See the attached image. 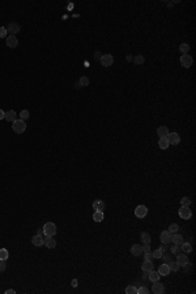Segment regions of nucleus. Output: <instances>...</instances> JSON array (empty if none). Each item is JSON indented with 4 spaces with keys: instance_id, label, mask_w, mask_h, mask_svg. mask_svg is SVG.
<instances>
[{
    "instance_id": "nucleus-24",
    "label": "nucleus",
    "mask_w": 196,
    "mask_h": 294,
    "mask_svg": "<svg viewBox=\"0 0 196 294\" xmlns=\"http://www.w3.org/2000/svg\"><path fill=\"white\" fill-rule=\"evenodd\" d=\"M93 219H94V222H102L103 221V211L95 210L94 214H93Z\"/></svg>"
},
{
    "instance_id": "nucleus-25",
    "label": "nucleus",
    "mask_w": 196,
    "mask_h": 294,
    "mask_svg": "<svg viewBox=\"0 0 196 294\" xmlns=\"http://www.w3.org/2000/svg\"><path fill=\"white\" fill-rule=\"evenodd\" d=\"M140 238H141V242H144V243L150 244V242H152V238H150V234H149V232H146V231L141 232Z\"/></svg>"
},
{
    "instance_id": "nucleus-36",
    "label": "nucleus",
    "mask_w": 196,
    "mask_h": 294,
    "mask_svg": "<svg viewBox=\"0 0 196 294\" xmlns=\"http://www.w3.org/2000/svg\"><path fill=\"white\" fill-rule=\"evenodd\" d=\"M134 62L136 63V65H143V63L145 62V58H144L143 55H136L134 59Z\"/></svg>"
},
{
    "instance_id": "nucleus-46",
    "label": "nucleus",
    "mask_w": 196,
    "mask_h": 294,
    "mask_svg": "<svg viewBox=\"0 0 196 294\" xmlns=\"http://www.w3.org/2000/svg\"><path fill=\"white\" fill-rule=\"evenodd\" d=\"M14 293H16V292H14V290H12V289H8L7 292H5V294H14Z\"/></svg>"
},
{
    "instance_id": "nucleus-43",
    "label": "nucleus",
    "mask_w": 196,
    "mask_h": 294,
    "mask_svg": "<svg viewBox=\"0 0 196 294\" xmlns=\"http://www.w3.org/2000/svg\"><path fill=\"white\" fill-rule=\"evenodd\" d=\"M7 268V264L4 263V260H0V272H4Z\"/></svg>"
},
{
    "instance_id": "nucleus-5",
    "label": "nucleus",
    "mask_w": 196,
    "mask_h": 294,
    "mask_svg": "<svg viewBox=\"0 0 196 294\" xmlns=\"http://www.w3.org/2000/svg\"><path fill=\"white\" fill-rule=\"evenodd\" d=\"M180 63H182L183 67H191L192 63H194V59H192V57L190 55V54H185V55L180 57Z\"/></svg>"
},
{
    "instance_id": "nucleus-44",
    "label": "nucleus",
    "mask_w": 196,
    "mask_h": 294,
    "mask_svg": "<svg viewBox=\"0 0 196 294\" xmlns=\"http://www.w3.org/2000/svg\"><path fill=\"white\" fill-rule=\"evenodd\" d=\"M71 285H72V286H73V287H76L77 286V280H76V278H73V280H72V282H71Z\"/></svg>"
},
{
    "instance_id": "nucleus-3",
    "label": "nucleus",
    "mask_w": 196,
    "mask_h": 294,
    "mask_svg": "<svg viewBox=\"0 0 196 294\" xmlns=\"http://www.w3.org/2000/svg\"><path fill=\"white\" fill-rule=\"evenodd\" d=\"M99 62H101V65L103 66V67H108V66H111L114 63V57L111 55V54H103V55L99 58Z\"/></svg>"
},
{
    "instance_id": "nucleus-28",
    "label": "nucleus",
    "mask_w": 196,
    "mask_h": 294,
    "mask_svg": "<svg viewBox=\"0 0 196 294\" xmlns=\"http://www.w3.org/2000/svg\"><path fill=\"white\" fill-rule=\"evenodd\" d=\"M179 51L182 53V55H185V54H188V51H190V46H188V44H182L179 46Z\"/></svg>"
},
{
    "instance_id": "nucleus-12",
    "label": "nucleus",
    "mask_w": 196,
    "mask_h": 294,
    "mask_svg": "<svg viewBox=\"0 0 196 294\" xmlns=\"http://www.w3.org/2000/svg\"><path fill=\"white\" fill-rule=\"evenodd\" d=\"M177 263L180 266H183L185 264L188 263V256H187L186 253H178V255H177Z\"/></svg>"
},
{
    "instance_id": "nucleus-26",
    "label": "nucleus",
    "mask_w": 196,
    "mask_h": 294,
    "mask_svg": "<svg viewBox=\"0 0 196 294\" xmlns=\"http://www.w3.org/2000/svg\"><path fill=\"white\" fill-rule=\"evenodd\" d=\"M166 264L169 265V268H170V271H174V272H178L180 268V265L178 264L177 261H174V260H170L169 263H166Z\"/></svg>"
},
{
    "instance_id": "nucleus-27",
    "label": "nucleus",
    "mask_w": 196,
    "mask_h": 294,
    "mask_svg": "<svg viewBox=\"0 0 196 294\" xmlns=\"http://www.w3.org/2000/svg\"><path fill=\"white\" fill-rule=\"evenodd\" d=\"M180 250L183 251V252H192V245L190 243H186V242H183L182 244H180Z\"/></svg>"
},
{
    "instance_id": "nucleus-22",
    "label": "nucleus",
    "mask_w": 196,
    "mask_h": 294,
    "mask_svg": "<svg viewBox=\"0 0 196 294\" xmlns=\"http://www.w3.org/2000/svg\"><path fill=\"white\" fill-rule=\"evenodd\" d=\"M158 146H159V148L161 150H166V148L170 146L169 144V142H167V138L166 137H162V138H159V141H158Z\"/></svg>"
},
{
    "instance_id": "nucleus-21",
    "label": "nucleus",
    "mask_w": 196,
    "mask_h": 294,
    "mask_svg": "<svg viewBox=\"0 0 196 294\" xmlns=\"http://www.w3.org/2000/svg\"><path fill=\"white\" fill-rule=\"evenodd\" d=\"M4 118L7 121H9V122H11V121H12V122H14V121L17 120V114H16V112H14V110H9V112H7V113H5Z\"/></svg>"
},
{
    "instance_id": "nucleus-11",
    "label": "nucleus",
    "mask_w": 196,
    "mask_h": 294,
    "mask_svg": "<svg viewBox=\"0 0 196 294\" xmlns=\"http://www.w3.org/2000/svg\"><path fill=\"white\" fill-rule=\"evenodd\" d=\"M164 290H165L164 285L159 284L158 281H156V282L153 284V286H152V292H153V294H162V293H164Z\"/></svg>"
},
{
    "instance_id": "nucleus-37",
    "label": "nucleus",
    "mask_w": 196,
    "mask_h": 294,
    "mask_svg": "<svg viewBox=\"0 0 196 294\" xmlns=\"http://www.w3.org/2000/svg\"><path fill=\"white\" fill-rule=\"evenodd\" d=\"M179 251H180V245H175V244H174L173 245V247H171L170 248V252H171V255H178V253H179Z\"/></svg>"
},
{
    "instance_id": "nucleus-41",
    "label": "nucleus",
    "mask_w": 196,
    "mask_h": 294,
    "mask_svg": "<svg viewBox=\"0 0 196 294\" xmlns=\"http://www.w3.org/2000/svg\"><path fill=\"white\" fill-rule=\"evenodd\" d=\"M7 29H5V26H0V38H4L5 36H7Z\"/></svg>"
},
{
    "instance_id": "nucleus-33",
    "label": "nucleus",
    "mask_w": 196,
    "mask_h": 294,
    "mask_svg": "<svg viewBox=\"0 0 196 294\" xmlns=\"http://www.w3.org/2000/svg\"><path fill=\"white\" fill-rule=\"evenodd\" d=\"M126 293L127 294H137V289L134 286V285H129V286L126 287Z\"/></svg>"
},
{
    "instance_id": "nucleus-1",
    "label": "nucleus",
    "mask_w": 196,
    "mask_h": 294,
    "mask_svg": "<svg viewBox=\"0 0 196 294\" xmlns=\"http://www.w3.org/2000/svg\"><path fill=\"white\" fill-rule=\"evenodd\" d=\"M12 129H13V131L16 133V134H21V133H24L26 130V123L25 121L22 120H16L13 122V126H12Z\"/></svg>"
},
{
    "instance_id": "nucleus-47",
    "label": "nucleus",
    "mask_w": 196,
    "mask_h": 294,
    "mask_svg": "<svg viewBox=\"0 0 196 294\" xmlns=\"http://www.w3.org/2000/svg\"><path fill=\"white\" fill-rule=\"evenodd\" d=\"M159 250H161V251H162V252H165V251H167V248H166V245H165V244H164V245H162V247H161V248H159Z\"/></svg>"
},
{
    "instance_id": "nucleus-34",
    "label": "nucleus",
    "mask_w": 196,
    "mask_h": 294,
    "mask_svg": "<svg viewBox=\"0 0 196 294\" xmlns=\"http://www.w3.org/2000/svg\"><path fill=\"white\" fill-rule=\"evenodd\" d=\"M180 205H182V206H187V208H190V205H191V200H190L188 197H183V198L180 200Z\"/></svg>"
},
{
    "instance_id": "nucleus-16",
    "label": "nucleus",
    "mask_w": 196,
    "mask_h": 294,
    "mask_svg": "<svg viewBox=\"0 0 196 294\" xmlns=\"http://www.w3.org/2000/svg\"><path fill=\"white\" fill-rule=\"evenodd\" d=\"M159 277H161V276H159L158 272L153 271V269H152V271H150V272H148V278H149V280L152 281V282H156V281H159Z\"/></svg>"
},
{
    "instance_id": "nucleus-38",
    "label": "nucleus",
    "mask_w": 196,
    "mask_h": 294,
    "mask_svg": "<svg viewBox=\"0 0 196 294\" xmlns=\"http://www.w3.org/2000/svg\"><path fill=\"white\" fill-rule=\"evenodd\" d=\"M144 253V260H149V261H152L153 260V255H152V252H143Z\"/></svg>"
},
{
    "instance_id": "nucleus-19",
    "label": "nucleus",
    "mask_w": 196,
    "mask_h": 294,
    "mask_svg": "<svg viewBox=\"0 0 196 294\" xmlns=\"http://www.w3.org/2000/svg\"><path fill=\"white\" fill-rule=\"evenodd\" d=\"M183 236L179 235V234H173V236H171V243H174L175 245H180L183 243Z\"/></svg>"
},
{
    "instance_id": "nucleus-23",
    "label": "nucleus",
    "mask_w": 196,
    "mask_h": 294,
    "mask_svg": "<svg viewBox=\"0 0 196 294\" xmlns=\"http://www.w3.org/2000/svg\"><path fill=\"white\" fill-rule=\"evenodd\" d=\"M157 134H158V137H167L169 134V130H167V126H159L158 129H157Z\"/></svg>"
},
{
    "instance_id": "nucleus-31",
    "label": "nucleus",
    "mask_w": 196,
    "mask_h": 294,
    "mask_svg": "<svg viewBox=\"0 0 196 294\" xmlns=\"http://www.w3.org/2000/svg\"><path fill=\"white\" fill-rule=\"evenodd\" d=\"M20 120H22V121H26L28 118L30 117V113H29V110H26V109H24V110H21V114H20Z\"/></svg>"
},
{
    "instance_id": "nucleus-17",
    "label": "nucleus",
    "mask_w": 196,
    "mask_h": 294,
    "mask_svg": "<svg viewBox=\"0 0 196 294\" xmlns=\"http://www.w3.org/2000/svg\"><path fill=\"white\" fill-rule=\"evenodd\" d=\"M154 268V265H153L152 261H149V260H145V261L143 263V265H141V269H143L145 273H148V272H150L152 269Z\"/></svg>"
},
{
    "instance_id": "nucleus-8",
    "label": "nucleus",
    "mask_w": 196,
    "mask_h": 294,
    "mask_svg": "<svg viewBox=\"0 0 196 294\" xmlns=\"http://www.w3.org/2000/svg\"><path fill=\"white\" fill-rule=\"evenodd\" d=\"M146 214H148V209L144 205H139L136 208V210H135V216L137 218H144V217H146Z\"/></svg>"
},
{
    "instance_id": "nucleus-9",
    "label": "nucleus",
    "mask_w": 196,
    "mask_h": 294,
    "mask_svg": "<svg viewBox=\"0 0 196 294\" xmlns=\"http://www.w3.org/2000/svg\"><path fill=\"white\" fill-rule=\"evenodd\" d=\"M171 236H173V234H171L169 230H165V231L161 232V242L162 244H169L171 243Z\"/></svg>"
},
{
    "instance_id": "nucleus-29",
    "label": "nucleus",
    "mask_w": 196,
    "mask_h": 294,
    "mask_svg": "<svg viewBox=\"0 0 196 294\" xmlns=\"http://www.w3.org/2000/svg\"><path fill=\"white\" fill-rule=\"evenodd\" d=\"M78 84H80L81 87H86L89 86V78L88 76H81L80 80H78Z\"/></svg>"
},
{
    "instance_id": "nucleus-6",
    "label": "nucleus",
    "mask_w": 196,
    "mask_h": 294,
    "mask_svg": "<svg viewBox=\"0 0 196 294\" xmlns=\"http://www.w3.org/2000/svg\"><path fill=\"white\" fill-rule=\"evenodd\" d=\"M179 217L182 218V219H190V218L192 217V211L190 210V208H187V206H182V208L179 209Z\"/></svg>"
},
{
    "instance_id": "nucleus-15",
    "label": "nucleus",
    "mask_w": 196,
    "mask_h": 294,
    "mask_svg": "<svg viewBox=\"0 0 196 294\" xmlns=\"http://www.w3.org/2000/svg\"><path fill=\"white\" fill-rule=\"evenodd\" d=\"M32 243L34 244L35 247H41V245L43 244V238H42V235H39V234L34 235L32 238Z\"/></svg>"
},
{
    "instance_id": "nucleus-39",
    "label": "nucleus",
    "mask_w": 196,
    "mask_h": 294,
    "mask_svg": "<svg viewBox=\"0 0 196 294\" xmlns=\"http://www.w3.org/2000/svg\"><path fill=\"white\" fill-rule=\"evenodd\" d=\"M148 293H149V290H148V287H145V286H141L137 289V294H148Z\"/></svg>"
},
{
    "instance_id": "nucleus-13",
    "label": "nucleus",
    "mask_w": 196,
    "mask_h": 294,
    "mask_svg": "<svg viewBox=\"0 0 196 294\" xmlns=\"http://www.w3.org/2000/svg\"><path fill=\"white\" fill-rule=\"evenodd\" d=\"M43 244L46 245L47 248H55L56 242H55V239H54L52 236H46V238L43 239Z\"/></svg>"
},
{
    "instance_id": "nucleus-14",
    "label": "nucleus",
    "mask_w": 196,
    "mask_h": 294,
    "mask_svg": "<svg viewBox=\"0 0 196 294\" xmlns=\"http://www.w3.org/2000/svg\"><path fill=\"white\" fill-rule=\"evenodd\" d=\"M131 253L134 256H140L141 253H143V247H141L140 244H134L131 247Z\"/></svg>"
},
{
    "instance_id": "nucleus-20",
    "label": "nucleus",
    "mask_w": 196,
    "mask_h": 294,
    "mask_svg": "<svg viewBox=\"0 0 196 294\" xmlns=\"http://www.w3.org/2000/svg\"><path fill=\"white\" fill-rule=\"evenodd\" d=\"M93 209H94V210L103 211L105 210V202L102 201V200H95V201L93 202Z\"/></svg>"
},
{
    "instance_id": "nucleus-40",
    "label": "nucleus",
    "mask_w": 196,
    "mask_h": 294,
    "mask_svg": "<svg viewBox=\"0 0 196 294\" xmlns=\"http://www.w3.org/2000/svg\"><path fill=\"white\" fill-rule=\"evenodd\" d=\"M161 257H164V260H165V261H170V260H173V257H171V255H170V253H167V252H164V253H162V256Z\"/></svg>"
},
{
    "instance_id": "nucleus-45",
    "label": "nucleus",
    "mask_w": 196,
    "mask_h": 294,
    "mask_svg": "<svg viewBox=\"0 0 196 294\" xmlns=\"http://www.w3.org/2000/svg\"><path fill=\"white\" fill-rule=\"evenodd\" d=\"M4 116H5V112H3L1 109H0V120H3V118H4Z\"/></svg>"
},
{
    "instance_id": "nucleus-30",
    "label": "nucleus",
    "mask_w": 196,
    "mask_h": 294,
    "mask_svg": "<svg viewBox=\"0 0 196 294\" xmlns=\"http://www.w3.org/2000/svg\"><path fill=\"white\" fill-rule=\"evenodd\" d=\"M8 256H9V253H8V251L5 250V248H1L0 250V260H7L8 259Z\"/></svg>"
},
{
    "instance_id": "nucleus-42",
    "label": "nucleus",
    "mask_w": 196,
    "mask_h": 294,
    "mask_svg": "<svg viewBox=\"0 0 196 294\" xmlns=\"http://www.w3.org/2000/svg\"><path fill=\"white\" fill-rule=\"evenodd\" d=\"M143 247V252H149L150 251V244L148 243H144V245H141Z\"/></svg>"
},
{
    "instance_id": "nucleus-32",
    "label": "nucleus",
    "mask_w": 196,
    "mask_h": 294,
    "mask_svg": "<svg viewBox=\"0 0 196 294\" xmlns=\"http://www.w3.org/2000/svg\"><path fill=\"white\" fill-rule=\"evenodd\" d=\"M169 231H170L171 234H177V232L179 231V226H178L177 223H171L170 227H169Z\"/></svg>"
},
{
    "instance_id": "nucleus-2",
    "label": "nucleus",
    "mask_w": 196,
    "mask_h": 294,
    "mask_svg": "<svg viewBox=\"0 0 196 294\" xmlns=\"http://www.w3.org/2000/svg\"><path fill=\"white\" fill-rule=\"evenodd\" d=\"M43 234L46 236H54L56 234V226L52 222H47L43 226Z\"/></svg>"
},
{
    "instance_id": "nucleus-10",
    "label": "nucleus",
    "mask_w": 196,
    "mask_h": 294,
    "mask_svg": "<svg viewBox=\"0 0 196 294\" xmlns=\"http://www.w3.org/2000/svg\"><path fill=\"white\" fill-rule=\"evenodd\" d=\"M7 46L11 47V49H14V47L19 46V39L16 38V36H9V37H7Z\"/></svg>"
},
{
    "instance_id": "nucleus-7",
    "label": "nucleus",
    "mask_w": 196,
    "mask_h": 294,
    "mask_svg": "<svg viewBox=\"0 0 196 294\" xmlns=\"http://www.w3.org/2000/svg\"><path fill=\"white\" fill-rule=\"evenodd\" d=\"M166 138H167L169 144H178L180 142V137L178 135V133H169Z\"/></svg>"
},
{
    "instance_id": "nucleus-35",
    "label": "nucleus",
    "mask_w": 196,
    "mask_h": 294,
    "mask_svg": "<svg viewBox=\"0 0 196 294\" xmlns=\"http://www.w3.org/2000/svg\"><path fill=\"white\" fill-rule=\"evenodd\" d=\"M162 251L159 250V248H157V250H154L152 252V255H153V259H161V256H162Z\"/></svg>"
},
{
    "instance_id": "nucleus-18",
    "label": "nucleus",
    "mask_w": 196,
    "mask_h": 294,
    "mask_svg": "<svg viewBox=\"0 0 196 294\" xmlns=\"http://www.w3.org/2000/svg\"><path fill=\"white\" fill-rule=\"evenodd\" d=\"M170 268H169V265L167 264H161L159 265V268H158V273H159V276H167L169 273H170Z\"/></svg>"
},
{
    "instance_id": "nucleus-4",
    "label": "nucleus",
    "mask_w": 196,
    "mask_h": 294,
    "mask_svg": "<svg viewBox=\"0 0 196 294\" xmlns=\"http://www.w3.org/2000/svg\"><path fill=\"white\" fill-rule=\"evenodd\" d=\"M5 29H7V32L11 33V36H14L21 30V26H20V24H17V23H9L7 26H5Z\"/></svg>"
}]
</instances>
